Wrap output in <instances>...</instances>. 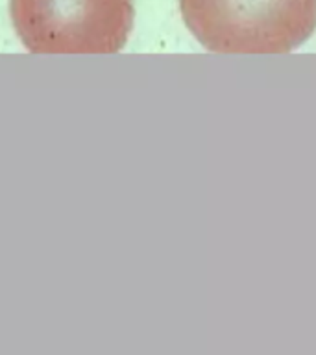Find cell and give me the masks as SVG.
Here are the masks:
<instances>
[{"label":"cell","mask_w":316,"mask_h":355,"mask_svg":"<svg viewBox=\"0 0 316 355\" xmlns=\"http://www.w3.org/2000/svg\"><path fill=\"white\" fill-rule=\"evenodd\" d=\"M179 10L218 54H287L316 30V0H179Z\"/></svg>","instance_id":"obj_1"},{"label":"cell","mask_w":316,"mask_h":355,"mask_svg":"<svg viewBox=\"0 0 316 355\" xmlns=\"http://www.w3.org/2000/svg\"><path fill=\"white\" fill-rule=\"evenodd\" d=\"M17 35L32 54H115L133 30V0H10Z\"/></svg>","instance_id":"obj_2"}]
</instances>
